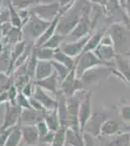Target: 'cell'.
Listing matches in <instances>:
<instances>
[{
    "label": "cell",
    "mask_w": 130,
    "mask_h": 146,
    "mask_svg": "<svg viewBox=\"0 0 130 146\" xmlns=\"http://www.w3.org/2000/svg\"><path fill=\"white\" fill-rule=\"evenodd\" d=\"M4 114H5V104H0V129H2V126H3Z\"/></svg>",
    "instance_id": "7bdbcfd3"
},
{
    "label": "cell",
    "mask_w": 130,
    "mask_h": 146,
    "mask_svg": "<svg viewBox=\"0 0 130 146\" xmlns=\"http://www.w3.org/2000/svg\"><path fill=\"white\" fill-rule=\"evenodd\" d=\"M94 54L100 58L101 60H111L115 58V49L113 48V45H104L99 44V46L94 50Z\"/></svg>",
    "instance_id": "44dd1931"
},
{
    "label": "cell",
    "mask_w": 130,
    "mask_h": 146,
    "mask_svg": "<svg viewBox=\"0 0 130 146\" xmlns=\"http://www.w3.org/2000/svg\"><path fill=\"white\" fill-rule=\"evenodd\" d=\"M115 63L119 68V72L122 74V77L127 80V82L130 84V63L127 62L125 58H123L120 56H115Z\"/></svg>",
    "instance_id": "484cf974"
},
{
    "label": "cell",
    "mask_w": 130,
    "mask_h": 146,
    "mask_svg": "<svg viewBox=\"0 0 130 146\" xmlns=\"http://www.w3.org/2000/svg\"><path fill=\"white\" fill-rule=\"evenodd\" d=\"M119 114L122 121L125 122V123H130V104L123 105V106L120 108Z\"/></svg>",
    "instance_id": "74e56055"
},
{
    "label": "cell",
    "mask_w": 130,
    "mask_h": 146,
    "mask_svg": "<svg viewBox=\"0 0 130 146\" xmlns=\"http://www.w3.org/2000/svg\"><path fill=\"white\" fill-rule=\"evenodd\" d=\"M84 86L81 78L77 77L75 69H72L69 75L60 83V91L66 96V98H70L77 92L84 90Z\"/></svg>",
    "instance_id": "52a82bcc"
},
{
    "label": "cell",
    "mask_w": 130,
    "mask_h": 146,
    "mask_svg": "<svg viewBox=\"0 0 130 146\" xmlns=\"http://www.w3.org/2000/svg\"><path fill=\"white\" fill-rule=\"evenodd\" d=\"M64 38H65L64 35L59 34L56 32V33H54L49 40H47L42 46L48 47V48H51V49H53V50H57V49L60 48L61 44L63 43Z\"/></svg>",
    "instance_id": "f1b7e54d"
},
{
    "label": "cell",
    "mask_w": 130,
    "mask_h": 146,
    "mask_svg": "<svg viewBox=\"0 0 130 146\" xmlns=\"http://www.w3.org/2000/svg\"><path fill=\"white\" fill-rule=\"evenodd\" d=\"M7 102H9L8 91L0 92V104H5Z\"/></svg>",
    "instance_id": "b9f144b4"
},
{
    "label": "cell",
    "mask_w": 130,
    "mask_h": 146,
    "mask_svg": "<svg viewBox=\"0 0 130 146\" xmlns=\"http://www.w3.org/2000/svg\"><path fill=\"white\" fill-rule=\"evenodd\" d=\"M89 38H90V35H86L82 38L75 40L74 42H63L59 49L62 52H64L66 55L72 56V58H77L84 52V47Z\"/></svg>",
    "instance_id": "9c48e42d"
},
{
    "label": "cell",
    "mask_w": 130,
    "mask_h": 146,
    "mask_svg": "<svg viewBox=\"0 0 130 146\" xmlns=\"http://www.w3.org/2000/svg\"><path fill=\"white\" fill-rule=\"evenodd\" d=\"M33 98L40 101L48 111H53V110L56 109V106H57L56 98H53V96H51L48 94V92L40 88L39 86H36V90H35Z\"/></svg>",
    "instance_id": "2e32d148"
},
{
    "label": "cell",
    "mask_w": 130,
    "mask_h": 146,
    "mask_svg": "<svg viewBox=\"0 0 130 146\" xmlns=\"http://www.w3.org/2000/svg\"><path fill=\"white\" fill-rule=\"evenodd\" d=\"M61 5L57 1H51L48 3H37L29 8L31 14L43 19L45 21H53L60 12Z\"/></svg>",
    "instance_id": "277c9868"
},
{
    "label": "cell",
    "mask_w": 130,
    "mask_h": 146,
    "mask_svg": "<svg viewBox=\"0 0 130 146\" xmlns=\"http://www.w3.org/2000/svg\"><path fill=\"white\" fill-rule=\"evenodd\" d=\"M65 146H84V131H75L70 128L66 129Z\"/></svg>",
    "instance_id": "ffe728a7"
},
{
    "label": "cell",
    "mask_w": 130,
    "mask_h": 146,
    "mask_svg": "<svg viewBox=\"0 0 130 146\" xmlns=\"http://www.w3.org/2000/svg\"><path fill=\"white\" fill-rule=\"evenodd\" d=\"M29 100H30L29 98H27L26 96L23 95L22 92H20L16 100V105H18V106L20 107L22 109H29V108H31Z\"/></svg>",
    "instance_id": "1f68e13d"
},
{
    "label": "cell",
    "mask_w": 130,
    "mask_h": 146,
    "mask_svg": "<svg viewBox=\"0 0 130 146\" xmlns=\"http://www.w3.org/2000/svg\"><path fill=\"white\" fill-rule=\"evenodd\" d=\"M51 63H53V69H54V72L56 73L57 75L58 79H59L60 83L64 80L66 77L69 75V73L71 72V70L69 67H67L66 65L62 64V63L58 62H55V60H51Z\"/></svg>",
    "instance_id": "f546056e"
},
{
    "label": "cell",
    "mask_w": 130,
    "mask_h": 146,
    "mask_svg": "<svg viewBox=\"0 0 130 146\" xmlns=\"http://www.w3.org/2000/svg\"><path fill=\"white\" fill-rule=\"evenodd\" d=\"M30 105H31V108H33V109L37 110V111H41V112H49L48 110L46 109L43 104H42L40 101H38L36 100V98H30Z\"/></svg>",
    "instance_id": "60d3db41"
},
{
    "label": "cell",
    "mask_w": 130,
    "mask_h": 146,
    "mask_svg": "<svg viewBox=\"0 0 130 146\" xmlns=\"http://www.w3.org/2000/svg\"><path fill=\"white\" fill-rule=\"evenodd\" d=\"M54 135H55V131H49L47 135H45L44 136L40 137V144H48L51 145V142L53 140Z\"/></svg>",
    "instance_id": "f35d334b"
},
{
    "label": "cell",
    "mask_w": 130,
    "mask_h": 146,
    "mask_svg": "<svg viewBox=\"0 0 130 146\" xmlns=\"http://www.w3.org/2000/svg\"><path fill=\"white\" fill-rule=\"evenodd\" d=\"M89 9V4L84 0H76L73 5L63 13L57 25L56 32L66 36L73 31L81 20L82 14Z\"/></svg>",
    "instance_id": "6da1fadb"
},
{
    "label": "cell",
    "mask_w": 130,
    "mask_h": 146,
    "mask_svg": "<svg viewBox=\"0 0 130 146\" xmlns=\"http://www.w3.org/2000/svg\"><path fill=\"white\" fill-rule=\"evenodd\" d=\"M49 23L51 22L49 21H45L43 19L37 17L34 14H31L29 20L22 27L23 38L26 36V39L32 42H36V40L39 39L40 36L46 31Z\"/></svg>",
    "instance_id": "7a4b0ae2"
},
{
    "label": "cell",
    "mask_w": 130,
    "mask_h": 146,
    "mask_svg": "<svg viewBox=\"0 0 130 146\" xmlns=\"http://www.w3.org/2000/svg\"><path fill=\"white\" fill-rule=\"evenodd\" d=\"M105 121L106 118L103 114L99 112L93 113L87 121L86 127L84 129V131L97 137V136L101 135V128H102V125Z\"/></svg>",
    "instance_id": "4fadbf2b"
},
{
    "label": "cell",
    "mask_w": 130,
    "mask_h": 146,
    "mask_svg": "<svg viewBox=\"0 0 130 146\" xmlns=\"http://www.w3.org/2000/svg\"><path fill=\"white\" fill-rule=\"evenodd\" d=\"M36 83H35L34 80H30L28 83L25 85L24 87L22 88V90L20 91L23 94L24 96H26L27 98H33L34 96V93H35V90H36Z\"/></svg>",
    "instance_id": "d6a6232c"
},
{
    "label": "cell",
    "mask_w": 130,
    "mask_h": 146,
    "mask_svg": "<svg viewBox=\"0 0 130 146\" xmlns=\"http://www.w3.org/2000/svg\"><path fill=\"white\" fill-rule=\"evenodd\" d=\"M49 112L37 111L33 108L22 109L20 115V125H36L41 120H45V117Z\"/></svg>",
    "instance_id": "e0dca14e"
},
{
    "label": "cell",
    "mask_w": 130,
    "mask_h": 146,
    "mask_svg": "<svg viewBox=\"0 0 130 146\" xmlns=\"http://www.w3.org/2000/svg\"><path fill=\"white\" fill-rule=\"evenodd\" d=\"M22 109L18 105H13L10 102L5 103V114H4V122L1 129H9L15 127L22 126L20 125V115Z\"/></svg>",
    "instance_id": "ba28073f"
},
{
    "label": "cell",
    "mask_w": 130,
    "mask_h": 146,
    "mask_svg": "<svg viewBox=\"0 0 130 146\" xmlns=\"http://www.w3.org/2000/svg\"><path fill=\"white\" fill-rule=\"evenodd\" d=\"M12 5L16 9H28L30 8V5L34 3V0H10Z\"/></svg>",
    "instance_id": "e575fe53"
},
{
    "label": "cell",
    "mask_w": 130,
    "mask_h": 146,
    "mask_svg": "<svg viewBox=\"0 0 130 146\" xmlns=\"http://www.w3.org/2000/svg\"><path fill=\"white\" fill-rule=\"evenodd\" d=\"M55 98L57 100V110L58 116L60 120L61 128L67 129H69V118H68V110H67V98L60 90L55 94Z\"/></svg>",
    "instance_id": "8fae6325"
},
{
    "label": "cell",
    "mask_w": 130,
    "mask_h": 146,
    "mask_svg": "<svg viewBox=\"0 0 130 146\" xmlns=\"http://www.w3.org/2000/svg\"><path fill=\"white\" fill-rule=\"evenodd\" d=\"M126 131H130V123H129V126L126 127Z\"/></svg>",
    "instance_id": "f6af8a7d"
},
{
    "label": "cell",
    "mask_w": 130,
    "mask_h": 146,
    "mask_svg": "<svg viewBox=\"0 0 130 146\" xmlns=\"http://www.w3.org/2000/svg\"><path fill=\"white\" fill-rule=\"evenodd\" d=\"M77 58V64L75 71H76V75L78 78H81L82 75L89 68L104 64L103 60H101L92 51L84 52Z\"/></svg>",
    "instance_id": "5b68a950"
},
{
    "label": "cell",
    "mask_w": 130,
    "mask_h": 146,
    "mask_svg": "<svg viewBox=\"0 0 130 146\" xmlns=\"http://www.w3.org/2000/svg\"><path fill=\"white\" fill-rule=\"evenodd\" d=\"M105 35V31L104 30H100L97 31L96 33H94L92 36H90V38L87 41L86 47H84V52H88V51H94L96 48L99 46V44L101 43V40ZM82 52V53H84Z\"/></svg>",
    "instance_id": "4316f807"
},
{
    "label": "cell",
    "mask_w": 130,
    "mask_h": 146,
    "mask_svg": "<svg viewBox=\"0 0 130 146\" xmlns=\"http://www.w3.org/2000/svg\"><path fill=\"white\" fill-rule=\"evenodd\" d=\"M22 142V135L20 126L15 127L11 129L9 136L7 138L5 146H20Z\"/></svg>",
    "instance_id": "d4e9b609"
},
{
    "label": "cell",
    "mask_w": 130,
    "mask_h": 146,
    "mask_svg": "<svg viewBox=\"0 0 130 146\" xmlns=\"http://www.w3.org/2000/svg\"><path fill=\"white\" fill-rule=\"evenodd\" d=\"M22 135V143L26 146H37L40 143V135L36 125L20 126Z\"/></svg>",
    "instance_id": "5bb4252c"
},
{
    "label": "cell",
    "mask_w": 130,
    "mask_h": 146,
    "mask_svg": "<svg viewBox=\"0 0 130 146\" xmlns=\"http://www.w3.org/2000/svg\"><path fill=\"white\" fill-rule=\"evenodd\" d=\"M86 91L81 90L77 92L74 96L67 98V110L69 118V128L75 131H81L79 122V109L82 98H84Z\"/></svg>",
    "instance_id": "3957f363"
},
{
    "label": "cell",
    "mask_w": 130,
    "mask_h": 146,
    "mask_svg": "<svg viewBox=\"0 0 130 146\" xmlns=\"http://www.w3.org/2000/svg\"><path fill=\"white\" fill-rule=\"evenodd\" d=\"M84 146H97L95 136L91 135L90 133H84Z\"/></svg>",
    "instance_id": "ab89813d"
},
{
    "label": "cell",
    "mask_w": 130,
    "mask_h": 146,
    "mask_svg": "<svg viewBox=\"0 0 130 146\" xmlns=\"http://www.w3.org/2000/svg\"><path fill=\"white\" fill-rule=\"evenodd\" d=\"M35 83L40 88L44 89L45 91L53 94V95H55L60 90V81L55 72H53V74L49 75L47 78L39 80V81H35Z\"/></svg>",
    "instance_id": "ac0fdd59"
},
{
    "label": "cell",
    "mask_w": 130,
    "mask_h": 146,
    "mask_svg": "<svg viewBox=\"0 0 130 146\" xmlns=\"http://www.w3.org/2000/svg\"><path fill=\"white\" fill-rule=\"evenodd\" d=\"M55 62H58L62 64L66 65L67 67H69L70 69H75L77 64V60H75V58L66 55L64 52H62L60 49L54 51V55H53V60Z\"/></svg>",
    "instance_id": "7402d4cb"
},
{
    "label": "cell",
    "mask_w": 130,
    "mask_h": 146,
    "mask_svg": "<svg viewBox=\"0 0 130 146\" xmlns=\"http://www.w3.org/2000/svg\"><path fill=\"white\" fill-rule=\"evenodd\" d=\"M36 128H37V129H38L40 137H42V136H44L45 135H47V133L49 131V129L47 123L45 122V120H41V121H39L38 123L36 124Z\"/></svg>",
    "instance_id": "8d00e7d4"
},
{
    "label": "cell",
    "mask_w": 130,
    "mask_h": 146,
    "mask_svg": "<svg viewBox=\"0 0 130 146\" xmlns=\"http://www.w3.org/2000/svg\"><path fill=\"white\" fill-rule=\"evenodd\" d=\"M119 131V125L112 119H106L101 128V135L111 136Z\"/></svg>",
    "instance_id": "603a6c76"
},
{
    "label": "cell",
    "mask_w": 130,
    "mask_h": 146,
    "mask_svg": "<svg viewBox=\"0 0 130 146\" xmlns=\"http://www.w3.org/2000/svg\"><path fill=\"white\" fill-rule=\"evenodd\" d=\"M89 10H90V8L87 9V10L82 14L80 22L78 23L76 27H75L74 29H73V31L70 33L71 36L75 37L76 40L88 35V31L91 28V21H90V17H89Z\"/></svg>",
    "instance_id": "9a60e30c"
},
{
    "label": "cell",
    "mask_w": 130,
    "mask_h": 146,
    "mask_svg": "<svg viewBox=\"0 0 130 146\" xmlns=\"http://www.w3.org/2000/svg\"><path fill=\"white\" fill-rule=\"evenodd\" d=\"M124 6L126 7L127 14H128V16H129V18H130V0H125Z\"/></svg>",
    "instance_id": "ee69618b"
},
{
    "label": "cell",
    "mask_w": 130,
    "mask_h": 146,
    "mask_svg": "<svg viewBox=\"0 0 130 146\" xmlns=\"http://www.w3.org/2000/svg\"><path fill=\"white\" fill-rule=\"evenodd\" d=\"M45 122L48 125L49 131H57L61 128L59 116H58V113L56 109L53 110V111H49L47 114V116L45 117Z\"/></svg>",
    "instance_id": "cb8c5ba5"
},
{
    "label": "cell",
    "mask_w": 130,
    "mask_h": 146,
    "mask_svg": "<svg viewBox=\"0 0 130 146\" xmlns=\"http://www.w3.org/2000/svg\"><path fill=\"white\" fill-rule=\"evenodd\" d=\"M114 144L115 146H130V133H121L115 138Z\"/></svg>",
    "instance_id": "836d02e7"
},
{
    "label": "cell",
    "mask_w": 130,
    "mask_h": 146,
    "mask_svg": "<svg viewBox=\"0 0 130 146\" xmlns=\"http://www.w3.org/2000/svg\"><path fill=\"white\" fill-rule=\"evenodd\" d=\"M20 146H26V145H24V144H23V143H22V144H20Z\"/></svg>",
    "instance_id": "bcb514c9"
},
{
    "label": "cell",
    "mask_w": 130,
    "mask_h": 146,
    "mask_svg": "<svg viewBox=\"0 0 130 146\" xmlns=\"http://www.w3.org/2000/svg\"><path fill=\"white\" fill-rule=\"evenodd\" d=\"M20 93V91L18 90V88L13 85L9 88L8 90V96H9V102L13 105H16V98H18V95Z\"/></svg>",
    "instance_id": "d590c367"
},
{
    "label": "cell",
    "mask_w": 130,
    "mask_h": 146,
    "mask_svg": "<svg viewBox=\"0 0 130 146\" xmlns=\"http://www.w3.org/2000/svg\"><path fill=\"white\" fill-rule=\"evenodd\" d=\"M66 142V129L60 128L57 131H55L53 140L49 146H65Z\"/></svg>",
    "instance_id": "4dcf8cb0"
},
{
    "label": "cell",
    "mask_w": 130,
    "mask_h": 146,
    "mask_svg": "<svg viewBox=\"0 0 130 146\" xmlns=\"http://www.w3.org/2000/svg\"><path fill=\"white\" fill-rule=\"evenodd\" d=\"M91 93L86 92L84 98L81 101L79 109V122L82 131H84V127H86L89 118L91 117Z\"/></svg>",
    "instance_id": "7c38bea8"
},
{
    "label": "cell",
    "mask_w": 130,
    "mask_h": 146,
    "mask_svg": "<svg viewBox=\"0 0 130 146\" xmlns=\"http://www.w3.org/2000/svg\"><path fill=\"white\" fill-rule=\"evenodd\" d=\"M54 72L53 63L51 60H39L37 62L36 68H35V73H34V81H39V80L45 79L47 77H49V75H51Z\"/></svg>",
    "instance_id": "d6986e66"
},
{
    "label": "cell",
    "mask_w": 130,
    "mask_h": 146,
    "mask_svg": "<svg viewBox=\"0 0 130 146\" xmlns=\"http://www.w3.org/2000/svg\"><path fill=\"white\" fill-rule=\"evenodd\" d=\"M110 72H111L110 68L101 67V65H97V66H94L92 68L87 69L86 71L82 75L81 80L82 81L84 86H87V85H91L92 83L96 82L99 79L108 77Z\"/></svg>",
    "instance_id": "30bf717a"
},
{
    "label": "cell",
    "mask_w": 130,
    "mask_h": 146,
    "mask_svg": "<svg viewBox=\"0 0 130 146\" xmlns=\"http://www.w3.org/2000/svg\"><path fill=\"white\" fill-rule=\"evenodd\" d=\"M34 51L37 56V58L39 60H49L51 62V60H53V55L55 50H53V49L44 46H40V47L35 46Z\"/></svg>",
    "instance_id": "83f0119b"
},
{
    "label": "cell",
    "mask_w": 130,
    "mask_h": 146,
    "mask_svg": "<svg viewBox=\"0 0 130 146\" xmlns=\"http://www.w3.org/2000/svg\"><path fill=\"white\" fill-rule=\"evenodd\" d=\"M111 37L113 40L115 50L119 53L124 54L129 49V37L122 25H114L111 27Z\"/></svg>",
    "instance_id": "8992f818"
}]
</instances>
